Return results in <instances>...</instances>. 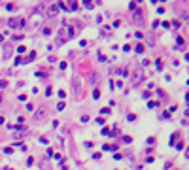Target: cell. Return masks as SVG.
Listing matches in <instances>:
<instances>
[{
    "instance_id": "10",
    "label": "cell",
    "mask_w": 189,
    "mask_h": 170,
    "mask_svg": "<svg viewBox=\"0 0 189 170\" xmlns=\"http://www.w3.org/2000/svg\"><path fill=\"white\" fill-rule=\"evenodd\" d=\"M57 110H59V112L64 110V102H59V104H57Z\"/></svg>"
},
{
    "instance_id": "13",
    "label": "cell",
    "mask_w": 189,
    "mask_h": 170,
    "mask_svg": "<svg viewBox=\"0 0 189 170\" xmlns=\"http://www.w3.org/2000/svg\"><path fill=\"white\" fill-rule=\"evenodd\" d=\"M144 51V46H136V53H142Z\"/></svg>"
},
{
    "instance_id": "16",
    "label": "cell",
    "mask_w": 189,
    "mask_h": 170,
    "mask_svg": "<svg viewBox=\"0 0 189 170\" xmlns=\"http://www.w3.org/2000/svg\"><path fill=\"white\" fill-rule=\"evenodd\" d=\"M0 104H2V95H0Z\"/></svg>"
},
{
    "instance_id": "12",
    "label": "cell",
    "mask_w": 189,
    "mask_h": 170,
    "mask_svg": "<svg viewBox=\"0 0 189 170\" xmlns=\"http://www.w3.org/2000/svg\"><path fill=\"white\" fill-rule=\"evenodd\" d=\"M168 117H170V113H168V112H164L163 115H161V119H168Z\"/></svg>"
},
{
    "instance_id": "1",
    "label": "cell",
    "mask_w": 189,
    "mask_h": 170,
    "mask_svg": "<svg viewBox=\"0 0 189 170\" xmlns=\"http://www.w3.org/2000/svg\"><path fill=\"white\" fill-rule=\"evenodd\" d=\"M46 113H47V108L46 106H40L38 110L34 112V121H42L44 117H46Z\"/></svg>"
},
{
    "instance_id": "2",
    "label": "cell",
    "mask_w": 189,
    "mask_h": 170,
    "mask_svg": "<svg viewBox=\"0 0 189 170\" xmlns=\"http://www.w3.org/2000/svg\"><path fill=\"white\" fill-rule=\"evenodd\" d=\"M132 23H136L138 27L144 25V15H142V11H134V13H132Z\"/></svg>"
},
{
    "instance_id": "9",
    "label": "cell",
    "mask_w": 189,
    "mask_h": 170,
    "mask_svg": "<svg viewBox=\"0 0 189 170\" xmlns=\"http://www.w3.org/2000/svg\"><path fill=\"white\" fill-rule=\"evenodd\" d=\"M96 123H98V125H104V123H106V119H104V117H98V119H96Z\"/></svg>"
},
{
    "instance_id": "3",
    "label": "cell",
    "mask_w": 189,
    "mask_h": 170,
    "mask_svg": "<svg viewBox=\"0 0 189 170\" xmlns=\"http://www.w3.org/2000/svg\"><path fill=\"white\" fill-rule=\"evenodd\" d=\"M57 13H59V4H53V6L47 10V17H55Z\"/></svg>"
},
{
    "instance_id": "15",
    "label": "cell",
    "mask_w": 189,
    "mask_h": 170,
    "mask_svg": "<svg viewBox=\"0 0 189 170\" xmlns=\"http://www.w3.org/2000/svg\"><path fill=\"white\" fill-rule=\"evenodd\" d=\"M4 123V117H0V125H2Z\"/></svg>"
},
{
    "instance_id": "7",
    "label": "cell",
    "mask_w": 189,
    "mask_h": 170,
    "mask_svg": "<svg viewBox=\"0 0 189 170\" xmlns=\"http://www.w3.org/2000/svg\"><path fill=\"white\" fill-rule=\"evenodd\" d=\"M157 104L159 102H155V100H150V102H148V108H150V110H151V108H157Z\"/></svg>"
},
{
    "instance_id": "4",
    "label": "cell",
    "mask_w": 189,
    "mask_h": 170,
    "mask_svg": "<svg viewBox=\"0 0 189 170\" xmlns=\"http://www.w3.org/2000/svg\"><path fill=\"white\" fill-rule=\"evenodd\" d=\"M142 79H144V74H142V72H134V76H132V85H138Z\"/></svg>"
},
{
    "instance_id": "6",
    "label": "cell",
    "mask_w": 189,
    "mask_h": 170,
    "mask_svg": "<svg viewBox=\"0 0 189 170\" xmlns=\"http://www.w3.org/2000/svg\"><path fill=\"white\" fill-rule=\"evenodd\" d=\"M89 81L91 83H96V81H98V74H96V72H91V74H89Z\"/></svg>"
},
{
    "instance_id": "8",
    "label": "cell",
    "mask_w": 189,
    "mask_h": 170,
    "mask_svg": "<svg viewBox=\"0 0 189 170\" xmlns=\"http://www.w3.org/2000/svg\"><path fill=\"white\" fill-rule=\"evenodd\" d=\"M4 87H8V81L6 79H0V89H4Z\"/></svg>"
},
{
    "instance_id": "14",
    "label": "cell",
    "mask_w": 189,
    "mask_h": 170,
    "mask_svg": "<svg viewBox=\"0 0 189 170\" xmlns=\"http://www.w3.org/2000/svg\"><path fill=\"white\" fill-rule=\"evenodd\" d=\"M27 110L32 112V110H34V104H32V102H30V104H27Z\"/></svg>"
},
{
    "instance_id": "11",
    "label": "cell",
    "mask_w": 189,
    "mask_h": 170,
    "mask_svg": "<svg viewBox=\"0 0 189 170\" xmlns=\"http://www.w3.org/2000/svg\"><path fill=\"white\" fill-rule=\"evenodd\" d=\"M98 96H100V91H96V89H95V91H93V98H98Z\"/></svg>"
},
{
    "instance_id": "5",
    "label": "cell",
    "mask_w": 189,
    "mask_h": 170,
    "mask_svg": "<svg viewBox=\"0 0 189 170\" xmlns=\"http://www.w3.org/2000/svg\"><path fill=\"white\" fill-rule=\"evenodd\" d=\"M19 23H21V21H19L17 17H11L10 21H8V25H10V28H17V27H19Z\"/></svg>"
}]
</instances>
